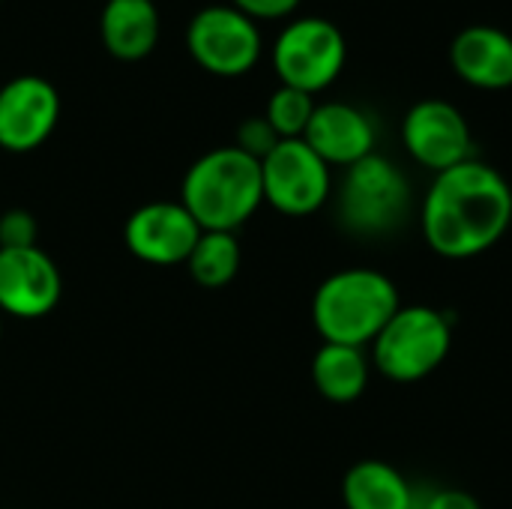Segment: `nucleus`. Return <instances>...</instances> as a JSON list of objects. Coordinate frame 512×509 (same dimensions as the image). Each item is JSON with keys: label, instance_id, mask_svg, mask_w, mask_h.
<instances>
[{"label": "nucleus", "instance_id": "nucleus-16", "mask_svg": "<svg viewBox=\"0 0 512 509\" xmlns=\"http://www.w3.org/2000/svg\"><path fill=\"white\" fill-rule=\"evenodd\" d=\"M345 509H414L417 492L414 486L381 459H363L348 468L342 480Z\"/></svg>", "mask_w": 512, "mask_h": 509}, {"label": "nucleus", "instance_id": "nucleus-10", "mask_svg": "<svg viewBox=\"0 0 512 509\" xmlns=\"http://www.w3.org/2000/svg\"><path fill=\"white\" fill-rule=\"evenodd\" d=\"M60 120L57 87L42 75H18L0 87V147L30 153L42 147Z\"/></svg>", "mask_w": 512, "mask_h": 509}, {"label": "nucleus", "instance_id": "nucleus-11", "mask_svg": "<svg viewBox=\"0 0 512 509\" xmlns=\"http://www.w3.org/2000/svg\"><path fill=\"white\" fill-rule=\"evenodd\" d=\"M123 237L135 258L168 267L186 264L201 237V225L180 201H153L129 216Z\"/></svg>", "mask_w": 512, "mask_h": 509}, {"label": "nucleus", "instance_id": "nucleus-1", "mask_svg": "<svg viewBox=\"0 0 512 509\" xmlns=\"http://www.w3.org/2000/svg\"><path fill=\"white\" fill-rule=\"evenodd\" d=\"M420 225L435 255L450 261L477 258L510 231L512 186L498 168L468 159L435 174L423 198Z\"/></svg>", "mask_w": 512, "mask_h": 509}, {"label": "nucleus", "instance_id": "nucleus-7", "mask_svg": "<svg viewBox=\"0 0 512 509\" xmlns=\"http://www.w3.org/2000/svg\"><path fill=\"white\" fill-rule=\"evenodd\" d=\"M186 48L192 60L219 78H237L258 66L264 39L258 21L231 3L204 6L186 27Z\"/></svg>", "mask_w": 512, "mask_h": 509}, {"label": "nucleus", "instance_id": "nucleus-19", "mask_svg": "<svg viewBox=\"0 0 512 509\" xmlns=\"http://www.w3.org/2000/svg\"><path fill=\"white\" fill-rule=\"evenodd\" d=\"M312 114H315V96L303 93V90H294V87H285V84L270 96L267 111H264L267 123L276 129V135L282 141L303 138Z\"/></svg>", "mask_w": 512, "mask_h": 509}, {"label": "nucleus", "instance_id": "nucleus-21", "mask_svg": "<svg viewBox=\"0 0 512 509\" xmlns=\"http://www.w3.org/2000/svg\"><path fill=\"white\" fill-rule=\"evenodd\" d=\"M36 219L27 210H6L0 216V249H30L36 246Z\"/></svg>", "mask_w": 512, "mask_h": 509}, {"label": "nucleus", "instance_id": "nucleus-5", "mask_svg": "<svg viewBox=\"0 0 512 509\" xmlns=\"http://www.w3.org/2000/svg\"><path fill=\"white\" fill-rule=\"evenodd\" d=\"M453 348V321L432 306H402L372 342L375 369L396 381L414 384L444 366Z\"/></svg>", "mask_w": 512, "mask_h": 509}, {"label": "nucleus", "instance_id": "nucleus-15", "mask_svg": "<svg viewBox=\"0 0 512 509\" xmlns=\"http://www.w3.org/2000/svg\"><path fill=\"white\" fill-rule=\"evenodd\" d=\"M99 36L111 57L144 60L159 42V9L153 0H105Z\"/></svg>", "mask_w": 512, "mask_h": 509}, {"label": "nucleus", "instance_id": "nucleus-17", "mask_svg": "<svg viewBox=\"0 0 512 509\" xmlns=\"http://www.w3.org/2000/svg\"><path fill=\"white\" fill-rule=\"evenodd\" d=\"M312 381L315 390L336 405L357 402L369 387V360L363 348L324 342L312 360Z\"/></svg>", "mask_w": 512, "mask_h": 509}, {"label": "nucleus", "instance_id": "nucleus-22", "mask_svg": "<svg viewBox=\"0 0 512 509\" xmlns=\"http://www.w3.org/2000/svg\"><path fill=\"white\" fill-rule=\"evenodd\" d=\"M414 509H483L474 495H468L465 489H432L417 495V507Z\"/></svg>", "mask_w": 512, "mask_h": 509}, {"label": "nucleus", "instance_id": "nucleus-14", "mask_svg": "<svg viewBox=\"0 0 512 509\" xmlns=\"http://www.w3.org/2000/svg\"><path fill=\"white\" fill-rule=\"evenodd\" d=\"M450 63L456 75L477 90H510L512 36L492 24H471L456 33Z\"/></svg>", "mask_w": 512, "mask_h": 509}, {"label": "nucleus", "instance_id": "nucleus-9", "mask_svg": "<svg viewBox=\"0 0 512 509\" xmlns=\"http://www.w3.org/2000/svg\"><path fill=\"white\" fill-rule=\"evenodd\" d=\"M402 144L408 156L441 174L474 159V135L465 114L447 99H420L402 120Z\"/></svg>", "mask_w": 512, "mask_h": 509}, {"label": "nucleus", "instance_id": "nucleus-20", "mask_svg": "<svg viewBox=\"0 0 512 509\" xmlns=\"http://www.w3.org/2000/svg\"><path fill=\"white\" fill-rule=\"evenodd\" d=\"M279 141H282V138L276 135V129H273V126L267 123V117L261 114V117H249V120H243V123L237 126V141H234V147L243 150L246 156L264 162V159L276 150Z\"/></svg>", "mask_w": 512, "mask_h": 509}, {"label": "nucleus", "instance_id": "nucleus-6", "mask_svg": "<svg viewBox=\"0 0 512 509\" xmlns=\"http://www.w3.org/2000/svg\"><path fill=\"white\" fill-rule=\"evenodd\" d=\"M345 60V33L321 15H303L288 21L279 39L273 42V69L279 81L312 96L327 90L342 75Z\"/></svg>", "mask_w": 512, "mask_h": 509}, {"label": "nucleus", "instance_id": "nucleus-4", "mask_svg": "<svg viewBox=\"0 0 512 509\" xmlns=\"http://www.w3.org/2000/svg\"><path fill=\"white\" fill-rule=\"evenodd\" d=\"M411 216V183L405 171L372 153L345 168L339 186V222L360 237H387Z\"/></svg>", "mask_w": 512, "mask_h": 509}, {"label": "nucleus", "instance_id": "nucleus-24", "mask_svg": "<svg viewBox=\"0 0 512 509\" xmlns=\"http://www.w3.org/2000/svg\"><path fill=\"white\" fill-rule=\"evenodd\" d=\"M0 336H3V324H0Z\"/></svg>", "mask_w": 512, "mask_h": 509}, {"label": "nucleus", "instance_id": "nucleus-8", "mask_svg": "<svg viewBox=\"0 0 512 509\" xmlns=\"http://www.w3.org/2000/svg\"><path fill=\"white\" fill-rule=\"evenodd\" d=\"M261 180L264 201L285 216H312L333 192L330 165L303 138L279 141L261 162Z\"/></svg>", "mask_w": 512, "mask_h": 509}, {"label": "nucleus", "instance_id": "nucleus-2", "mask_svg": "<svg viewBox=\"0 0 512 509\" xmlns=\"http://www.w3.org/2000/svg\"><path fill=\"white\" fill-rule=\"evenodd\" d=\"M402 309L399 288L372 267H348L327 276L312 300V321L324 342L366 348Z\"/></svg>", "mask_w": 512, "mask_h": 509}, {"label": "nucleus", "instance_id": "nucleus-23", "mask_svg": "<svg viewBox=\"0 0 512 509\" xmlns=\"http://www.w3.org/2000/svg\"><path fill=\"white\" fill-rule=\"evenodd\" d=\"M303 0H231V6H237L243 15L255 18V21H276V18H288Z\"/></svg>", "mask_w": 512, "mask_h": 509}, {"label": "nucleus", "instance_id": "nucleus-18", "mask_svg": "<svg viewBox=\"0 0 512 509\" xmlns=\"http://www.w3.org/2000/svg\"><path fill=\"white\" fill-rule=\"evenodd\" d=\"M192 279L204 288L228 285L240 270V243L231 231H201L192 255L186 258Z\"/></svg>", "mask_w": 512, "mask_h": 509}, {"label": "nucleus", "instance_id": "nucleus-3", "mask_svg": "<svg viewBox=\"0 0 512 509\" xmlns=\"http://www.w3.org/2000/svg\"><path fill=\"white\" fill-rule=\"evenodd\" d=\"M180 204L201 231H237L264 204L261 162L243 150L216 147L192 162L180 186Z\"/></svg>", "mask_w": 512, "mask_h": 509}, {"label": "nucleus", "instance_id": "nucleus-12", "mask_svg": "<svg viewBox=\"0 0 512 509\" xmlns=\"http://www.w3.org/2000/svg\"><path fill=\"white\" fill-rule=\"evenodd\" d=\"M60 291V270L39 246L0 249V312L24 321L45 318Z\"/></svg>", "mask_w": 512, "mask_h": 509}, {"label": "nucleus", "instance_id": "nucleus-13", "mask_svg": "<svg viewBox=\"0 0 512 509\" xmlns=\"http://www.w3.org/2000/svg\"><path fill=\"white\" fill-rule=\"evenodd\" d=\"M303 141L333 168H351L375 153L378 129L375 120L351 102L315 105Z\"/></svg>", "mask_w": 512, "mask_h": 509}, {"label": "nucleus", "instance_id": "nucleus-25", "mask_svg": "<svg viewBox=\"0 0 512 509\" xmlns=\"http://www.w3.org/2000/svg\"><path fill=\"white\" fill-rule=\"evenodd\" d=\"M0 3H3V0H0Z\"/></svg>", "mask_w": 512, "mask_h": 509}]
</instances>
